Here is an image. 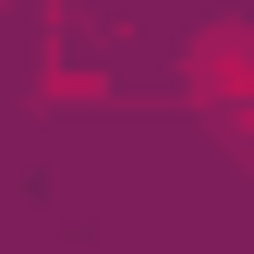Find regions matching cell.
Segmentation results:
<instances>
[{"mask_svg": "<svg viewBox=\"0 0 254 254\" xmlns=\"http://www.w3.org/2000/svg\"><path fill=\"white\" fill-rule=\"evenodd\" d=\"M182 97H194L230 145H254V24H206L182 49Z\"/></svg>", "mask_w": 254, "mask_h": 254, "instance_id": "obj_1", "label": "cell"}]
</instances>
